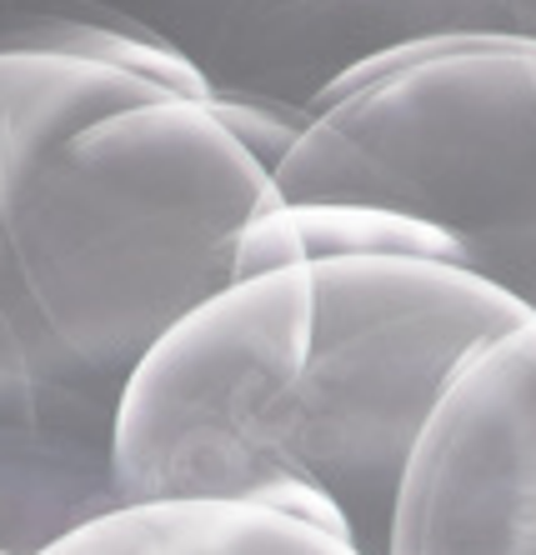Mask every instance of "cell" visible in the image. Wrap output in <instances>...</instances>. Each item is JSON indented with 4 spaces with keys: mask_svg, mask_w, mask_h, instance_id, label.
Wrapping results in <instances>:
<instances>
[{
    "mask_svg": "<svg viewBox=\"0 0 536 555\" xmlns=\"http://www.w3.org/2000/svg\"><path fill=\"white\" fill-rule=\"evenodd\" d=\"M296 126L136 36L0 46V551L111 516L131 375L235 281Z\"/></svg>",
    "mask_w": 536,
    "mask_h": 555,
    "instance_id": "1",
    "label": "cell"
},
{
    "mask_svg": "<svg viewBox=\"0 0 536 555\" xmlns=\"http://www.w3.org/2000/svg\"><path fill=\"white\" fill-rule=\"evenodd\" d=\"M532 310L467 266L327 256L241 275L131 375L116 495L246 501L311 480L361 555H392L406 470L457 371Z\"/></svg>",
    "mask_w": 536,
    "mask_h": 555,
    "instance_id": "2",
    "label": "cell"
},
{
    "mask_svg": "<svg viewBox=\"0 0 536 555\" xmlns=\"http://www.w3.org/2000/svg\"><path fill=\"white\" fill-rule=\"evenodd\" d=\"M276 195L417 220L536 315V40L432 30L356 61L296 126Z\"/></svg>",
    "mask_w": 536,
    "mask_h": 555,
    "instance_id": "3",
    "label": "cell"
},
{
    "mask_svg": "<svg viewBox=\"0 0 536 555\" xmlns=\"http://www.w3.org/2000/svg\"><path fill=\"white\" fill-rule=\"evenodd\" d=\"M392 555H536V315L446 386L406 470Z\"/></svg>",
    "mask_w": 536,
    "mask_h": 555,
    "instance_id": "4",
    "label": "cell"
},
{
    "mask_svg": "<svg viewBox=\"0 0 536 555\" xmlns=\"http://www.w3.org/2000/svg\"><path fill=\"white\" fill-rule=\"evenodd\" d=\"M46 555H361L321 526L256 501H145L71 530Z\"/></svg>",
    "mask_w": 536,
    "mask_h": 555,
    "instance_id": "5",
    "label": "cell"
},
{
    "mask_svg": "<svg viewBox=\"0 0 536 555\" xmlns=\"http://www.w3.org/2000/svg\"><path fill=\"white\" fill-rule=\"evenodd\" d=\"M471 11H482L486 30L536 40V0H471Z\"/></svg>",
    "mask_w": 536,
    "mask_h": 555,
    "instance_id": "6",
    "label": "cell"
}]
</instances>
